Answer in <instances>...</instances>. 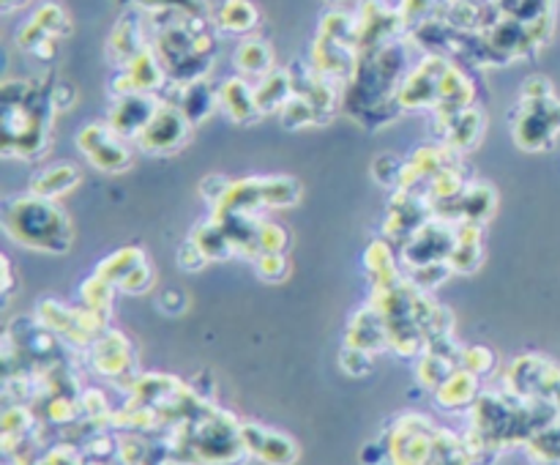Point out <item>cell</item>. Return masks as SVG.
I'll use <instances>...</instances> for the list:
<instances>
[{
    "mask_svg": "<svg viewBox=\"0 0 560 465\" xmlns=\"http://www.w3.org/2000/svg\"><path fill=\"white\" fill-rule=\"evenodd\" d=\"M410 66L413 63H410L408 44L402 38L359 53V63H355L353 77L345 82L342 93L348 113H353V118L361 124L372 126L377 120L397 118V113H402L397 93Z\"/></svg>",
    "mask_w": 560,
    "mask_h": 465,
    "instance_id": "obj_1",
    "label": "cell"
},
{
    "mask_svg": "<svg viewBox=\"0 0 560 465\" xmlns=\"http://www.w3.org/2000/svg\"><path fill=\"white\" fill-rule=\"evenodd\" d=\"M244 421L206 403L195 416L170 427L167 457L180 465H238L249 457L244 443Z\"/></svg>",
    "mask_w": 560,
    "mask_h": 465,
    "instance_id": "obj_2",
    "label": "cell"
},
{
    "mask_svg": "<svg viewBox=\"0 0 560 465\" xmlns=\"http://www.w3.org/2000/svg\"><path fill=\"white\" fill-rule=\"evenodd\" d=\"M153 20V16H151ZM200 16H167L153 20V44L173 85L208 77L217 55V36Z\"/></svg>",
    "mask_w": 560,
    "mask_h": 465,
    "instance_id": "obj_3",
    "label": "cell"
},
{
    "mask_svg": "<svg viewBox=\"0 0 560 465\" xmlns=\"http://www.w3.org/2000/svg\"><path fill=\"white\" fill-rule=\"evenodd\" d=\"M3 230L11 241L27 249L63 255L71 249L74 228L58 200L42 195H16L3 206Z\"/></svg>",
    "mask_w": 560,
    "mask_h": 465,
    "instance_id": "obj_4",
    "label": "cell"
},
{
    "mask_svg": "<svg viewBox=\"0 0 560 465\" xmlns=\"http://www.w3.org/2000/svg\"><path fill=\"white\" fill-rule=\"evenodd\" d=\"M512 135L523 151H550L560 137V98H520L512 115Z\"/></svg>",
    "mask_w": 560,
    "mask_h": 465,
    "instance_id": "obj_5",
    "label": "cell"
},
{
    "mask_svg": "<svg viewBox=\"0 0 560 465\" xmlns=\"http://www.w3.org/2000/svg\"><path fill=\"white\" fill-rule=\"evenodd\" d=\"M438 427L424 414H405L392 425L386 443L388 465H432Z\"/></svg>",
    "mask_w": 560,
    "mask_h": 465,
    "instance_id": "obj_6",
    "label": "cell"
},
{
    "mask_svg": "<svg viewBox=\"0 0 560 465\" xmlns=\"http://www.w3.org/2000/svg\"><path fill=\"white\" fill-rule=\"evenodd\" d=\"M452 58L441 53H424L399 85L397 102L402 109H435L441 102V82Z\"/></svg>",
    "mask_w": 560,
    "mask_h": 465,
    "instance_id": "obj_7",
    "label": "cell"
},
{
    "mask_svg": "<svg viewBox=\"0 0 560 465\" xmlns=\"http://www.w3.org/2000/svg\"><path fill=\"white\" fill-rule=\"evenodd\" d=\"M191 120L180 113L178 104L162 98L159 109L153 113V118L148 120L145 129L140 131V137L135 140V146L142 153H151V156H170V153L180 151L186 146L191 135Z\"/></svg>",
    "mask_w": 560,
    "mask_h": 465,
    "instance_id": "obj_8",
    "label": "cell"
},
{
    "mask_svg": "<svg viewBox=\"0 0 560 465\" xmlns=\"http://www.w3.org/2000/svg\"><path fill=\"white\" fill-rule=\"evenodd\" d=\"M77 151L102 173H126L131 167L129 140L115 135L109 124H88L77 131Z\"/></svg>",
    "mask_w": 560,
    "mask_h": 465,
    "instance_id": "obj_9",
    "label": "cell"
},
{
    "mask_svg": "<svg viewBox=\"0 0 560 465\" xmlns=\"http://www.w3.org/2000/svg\"><path fill=\"white\" fill-rule=\"evenodd\" d=\"M503 388L520 399L545 397L560 388V367L539 353H525L509 364Z\"/></svg>",
    "mask_w": 560,
    "mask_h": 465,
    "instance_id": "obj_10",
    "label": "cell"
},
{
    "mask_svg": "<svg viewBox=\"0 0 560 465\" xmlns=\"http://www.w3.org/2000/svg\"><path fill=\"white\" fill-rule=\"evenodd\" d=\"M454 239H457V222L432 217L402 244V266L416 268L424 266V263L448 260L454 249Z\"/></svg>",
    "mask_w": 560,
    "mask_h": 465,
    "instance_id": "obj_11",
    "label": "cell"
},
{
    "mask_svg": "<svg viewBox=\"0 0 560 465\" xmlns=\"http://www.w3.org/2000/svg\"><path fill=\"white\" fill-rule=\"evenodd\" d=\"M167 85V69L159 60L156 49L148 47L140 55H135L129 63L120 66V71L109 82V93H113V98L129 96V93H156V96H162V91Z\"/></svg>",
    "mask_w": 560,
    "mask_h": 465,
    "instance_id": "obj_12",
    "label": "cell"
},
{
    "mask_svg": "<svg viewBox=\"0 0 560 465\" xmlns=\"http://www.w3.org/2000/svg\"><path fill=\"white\" fill-rule=\"evenodd\" d=\"M91 367L98 375L109 381H129L135 383V348L126 339L124 332L107 328L96 342L91 345Z\"/></svg>",
    "mask_w": 560,
    "mask_h": 465,
    "instance_id": "obj_13",
    "label": "cell"
},
{
    "mask_svg": "<svg viewBox=\"0 0 560 465\" xmlns=\"http://www.w3.org/2000/svg\"><path fill=\"white\" fill-rule=\"evenodd\" d=\"M148 25H153L151 14L140 9H129L115 27L109 31L107 38V58L113 60L115 66L129 63L135 55H140L142 49H148L153 44V33L148 31Z\"/></svg>",
    "mask_w": 560,
    "mask_h": 465,
    "instance_id": "obj_14",
    "label": "cell"
},
{
    "mask_svg": "<svg viewBox=\"0 0 560 465\" xmlns=\"http://www.w3.org/2000/svg\"><path fill=\"white\" fill-rule=\"evenodd\" d=\"M485 126L487 118L479 107L435 109V135L454 153H465L479 146L481 135H485Z\"/></svg>",
    "mask_w": 560,
    "mask_h": 465,
    "instance_id": "obj_15",
    "label": "cell"
},
{
    "mask_svg": "<svg viewBox=\"0 0 560 465\" xmlns=\"http://www.w3.org/2000/svg\"><path fill=\"white\" fill-rule=\"evenodd\" d=\"M162 104V96L156 93H129V96H115L109 104L107 124L115 135H120L124 140L135 142L140 137V131L145 129L148 120L153 118V113Z\"/></svg>",
    "mask_w": 560,
    "mask_h": 465,
    "instance_id": "obj_16",
    "label": "cell"
},
{
    "mask_svg": "<svg viewBox=\"0 0 560 465\" xmlns=\"http://www.w3.org/2000/svg\"><path fill=\"white\" fill-rule=\"evenodd\" d=\"M290 74H293V91L299 93V96H304L306 102L317 109L320 124H326L334 115V109H337L339 96H342V93L337 91V82L323 77L310 60H295V63L290 66Z\"/></svg>",
    "mask_w": 560,
    "mask_h": 465,
    "instance_id": "obj_17",
    "label": "cell"
},
{
    "mask_svg": "<svg viewBox=\"0 0 560 465\" xmlns=\"http://www.w3.org/2000/svg\"><path fill=\"white\" fill-rule=\"evenodd\" d=\"M241 430H244V443L249 457L262 460L266 465H293L299 460V443L290 435H284V432H277L262 425H252V421H244Z\"/></svg>",
    "mask_w": 560,
    "mask_h": 465,
    "instance_id": "obj_18",
    "label": "cell"
},
{
    "mask_svg": "<svg viewBox=\"0 0 560 465\" xmlns=\"http://www.w3.org/2000/svg\"><path fill=\"white\" fill-rule=\"evenodd\" d=\"M459 361H463V348L454 342V337H441L427 342L424 353L419 356V364H416V377L424 388L435 392L454 370H459Z\"/></svg>",
    "mask_w": 560,
    "mask_h": 465,
    "instance_id": "obj_19",
    "label": "cell"
},
{
    "mask_svg": "<svg viewBox=\"0 0 560 465\" xmlns=\"http://www.w3.org/2000/svg\"><path fill=\"white\" fill-rule=\"evenodd\" d=\"M71 33V20L58 3H42L31 16L25 20V25L16 31V47L22 53H31L38 42L44 38H63Z\"/></svg>",
    "mask_w": 560,
    "mask_h": 465,
    "instance_id": "obj_20",
    "label": "cell"
},
{
    "mask_svg": "<svg viewBox=\"0 0 560 465\" xmlns=\"http://www.w3.org/2000/svg\"><path fill=\"white\" fill-rule=\"evenodd\" d=\"M219 109H222L230 120L244 126L262 118L255 98V85H249V80L241 74H233L228 77V80L219 82Z\"/></svg>",
    "mask_w": 560,
    "mask_h": 465,
    "instance_id": "obj_21",
    "label": "cell"
},
{
    "mask_svg": "<svg viewBox=\"0 0 560 465\" xmlns=\"http://www.w3.org/2000/svg\"><path fill=\"white\" fill-rule=\"evenodd\" d=\"M345 345L366 350V353H381V350L388 348V326L375 306H361V310L350 317Z\"/></svg>",
    "mask_w": 560,
    "mask_h": 465,
    "instance_id": "obj_22",
    "label": "cell"
},
{
    "mask_svg": "<svg viewBox=\"0 0 560 465\" xmlns=\"http://www.w3.org/2000/svg\"><path fill=\"white\" fill-rule=\"evenodd\" d=\"M432 394H435L438 408L446 410V414H457V410L474 408L481 394V377L459 367Z\"/></svg>",
    "mask_w": 560,
    "mask_h": 465,
    "instance_id": "obj_23",
    "label": "cell"
},
{
    "mask_svg": "<svg viewBox=\"0 0 560 465\" xmlns=\"http://www.w3.org/2000/svg\"><path fill=\"white\" fill-rule=\"evenodd\" d=\"M170 85H173V82H170ZM173 88L178 91V96L167 98V102L178 104L180 113L191 120V126L202 124V120L219 107V88H213L211 82H208V77H200V80H191Z\"/></svg>",
    "mask_w": 560,
    "mask_h": 465,
    "instance_id": "obj_24",
    "label": "cell"
},
{
    "mask_svg": "<svg viewBox=\"0 0 560 465\" xmlns=\"http://www.w3.org/2000/svg\"><path fill=\"white\" fill-rule=\"evenodd\" d=\"M485 260V224L457 222V239L448 255V266L457 274H474Z\"/></svg>",
    "mask_w": 560,
    "mask_h": 465,
    "instance_id": "obj_25",
    "label": "cell"
},
{
    "mask_svg": "<svg viewBox=\"0 0 560 465\" xmlns=\"http://www.w3.org/2000/svg\"><path fill=\"white\" fill-rule=\"evenodd\" d=\"M233 66L241 77H246V80H262V77L271 74V71L277 69V66H273V47L266 38L246 36L244 42L235 47Z\"/></svg>",
    "mask_w": 560,
    "mask_h": 465,
    "instance_id": "obj_26",
    "label": "cell"
},
{
    "mask_svg": "<svg viewBox=\"0 0 560 465\" xmlns=\"http://www.w3.org/2000/svg\"><path fill=\"white\" fill-rule=\"evenodd\" d=\"M213 27L230 36H249L260 22V11L252 0H222L211 14Z\"/></svg>",
    "mask_w": 560,
    "mask_h": 465,
    "instance_id": "obj_27",
    "label": "cell"
},
{
    "mask_svg": "<svg viewBox=\"0 0 560 465\" xmlns=\"http://www.w3.org/2000/svg\"><path fill=\"white\" fill-rule=\"evenodd\" d=\"M364 268L370 274L372 290L392 288L405 279L399 274V260L392 249V241H372L364 252Z\"/></svg>",
    "mask_w": 560,
    "mask_h": 465,
    "instance_id": "obj_28",
    "label": "cell"
},
{
    "mask_svg": "<svg viewBox=\"0 0 560 465\" xmlns=\"http://www.w3.org/2000/svg\"><path fill=\"white\" fill-rule=\"evenodd\" d=\"M498 208V191L495 186L485 184V181H476L468 184V189L459 197L457 208V222H474V224H487L492 219Z\"/></svg>",
    "mask_w": 560,
    "mask_h": 465,
    "instance_id": "obj_29",
    "label": "cell"
},
{
    "mask_svg": "<svg viewBox=\"0 0 560 465\" xmlns=\"http://www.w3.org/2000/svg\"><path fill=\"white\" fill-rule=\"evenodd\" d=\"M293 74H290V69H273L271 74L257 80L255 85L257 107H260L262 115H279V109L288 104V98L293 96Z\"/></svg>",
    "mask_w": 560,
    "mask_h": 465,
    "instance_id": "obj_30",
    "label": "cell"
},
{
    "mask_svg": "<svg viewBox=\"0 0 560 465\" xmlns=\"http://www.w3.org/2000/svg\"><path fill=\"white\" fill-rule=\"evenodd\" d=\"M77 184H80V170H77L74 164H52V167L33 175L31 191L33 195L49 197V200H60V197L69 195Z\"/></svg>",
    "mask_w": 560,
    "mask_h": 465,
    "instance_id": "obj_31",
    "label": "cell"
},
{
    "mask_svg": "<svg viewBox=\"0 0 560 465\" xmlns=\"http://www.w3.org/2000/svg\"><path fill=\"white\" fill-rule=\"evenodd\" d=\"M124 3H129V9L145 11L153 20H167V16H200V20H211L213 14L206 0H124Z\"/></svg>",
    "mask_w": 560,
    "mask_h": 465,
    "instance_id": "obj_32",
    "label": "cell"
},
{
    "mask_svg": "<svg viewBox=\"0 0 560 465\" xmlns=\"http://www.w3.org/2000/svg\"><path fill=\"white\" fill-rule=\"evenodd\" d=\"M189 241H195L197 246H200L202 255L208 257V260H228V257L235 255V246L233 241H230L228 230H224L222 222H217V219H208V222L197 224L195 230H191Z\"/></svg>",
    "mask_w": 560,
    "mask_h": 465,
    "instance_id": "obj_33",
    "label": "cell"
},
{
    "mask_svg": "<svg viewBox=\"0 0 560 465\" xmlns=\"http://www.w3.org/2000/svg\"><path fill=\"white\" fill-rule=\"evenodd\" d=\"M145 252L140 249V246H124V249H115L113 255H107L104 260H98L96 266V274L98 277L109 279V282L118 288L120 282H124L126 277H129L131 271H135L140 263H145Z\"/></svg>",
    "mask_w": 560,
    "mask_h": 465,
    "instance_id": "obj_34",
    "label": "cell"
},
{
    "mask_svg": "<svg viewBox=\"0 0 560 465\" xmlns=\"http://www.w3.org/2000/svg\"><path fill=\"white\" fill-rule=\"evenodd\" d=\"M432 465H474V454H470L465 438H459L457 432L438 427Z\"/></svg>",
    "mask_w": 560,
    "mask_h": 465,
    "instance_id": "obj_35",
    "label": "cell"
},
{
    "mask_svg": "<svg viewBox=\"0 0 560 465\" xmlns=\"http://www.w3.org/2000/svg\"><path fill=\"white\" fill-rule=\"evenodd\" d=\"M266 208H290L301 200V184L293 175H268L262 178Z\"/></svg>",
    "mask_w": 560,
    "mask_h": 465,
    "instance_id": "obj_36",
    "label": "cell"
},
{
    "mask_svg": "<svg viewBox=\"0 0 560 465\" xmlns=\"http://www.w3.org/2000/svg\"><path fill=\"white\" fill-rule=\"evenodd\" d=\"M279 120H282L284 129H304V126L320 124V115H317V109L304 96L293 93L288 98V104L279 109Z\"/></svg>",
    "mask_w": 560,
    "mask_h": 465,
    "instance_id": "obj_37",
    "label": "cell"
},
{
    "mask_svg": "<svg viewBox=\"0 0 560 465\" xmlns=\"http://www.w3.org/2000/svg\"><path fill=\"white\" fill-rule=\"evenodd\" d=\"M115 290L118 288H115L109 279L93 274L91 279H85V282L80 284L82 306H91V310H98V312H109V306H113V299H115Z\"/></svg>",
    "mask_w": 560,
    "mask_h": 465,
    "instance_id": "obj_38",
    "label": "cell"
},
{
    "mask_svg": "<svg viewBox=\"0 0 560 465\" xmlns=\"http://www.w3.org/2000/svg\"><path fill=\"white\" fill-rule=\"evenodd\" d=\"M255 241L260 252H282L284 255L290 244V233L282 228V224L273 222V219H257Z\"/></svg>",
    "mask_w": 560,
    "mask_h": 465,
    "instance_id": "obj_39",
    "label": "cell"
},
{
    "mask_svg": "<svg viewBox=\"0 0 560 465\" xmlns=\"http://www.w3.org/2000/svg\"><path fill=\"white\" fill-rule=\"evenodd\" d=\"M252 263H255V271L262 282L279 284L290 277V263L282 252H260Z\"/></svg>",
    "mask_w": 560,
    "mask_h": 465,
    "instance_id": "obj_40",
    "label": "cell"
},
{
    "mask_svg": "<svg viewBox=\"0 0 560 465\" xmlns=\"http://www.w3.org/2000/svg\"><path fill=\"white\" fill-rule=\"evenodd\" d=\"M410 271V282L416 284V288H421L424 293H430V290H435L438 284L446 282L448 277L454 274V268L448 266V260H441V263H424V266H416V268H408Z\"/></svg>",
    "mask_w": 560,
    "mask_h": 465,
    "instance_id": "obj_41",
    "label": "cell"
},
{
    "mask_svg": "<svg viewBox=\"0 0 560 465\" xmlns=\"http://www.w3.org/2000/svg\"><path fill=\"white\" fill-rule=\"evenodd\" d=\"M459 364L468 372H474V375L487 377L495 372L498 356L492 353L487 345H468V348H463V361H459Z\"/></svg>",
    "mask_w": 560,
    "mask_h": 465,
    "instance_id": "obj_42",
    "label": "cell"
},
{
    "mask_svg": "<svg viewBox=\"0 0 560 465\" xmlns=\"http://www.w3.org/2000/svg\"><path fill=\"white\" fill-rule=\"evenodd\" d=\"M372 356L375 353H366V350H359V348H350V345H345L342 353H339V367H342L345 375L350 377H364L372 372Z\"/></svg>",
    "mask_w": 560,
    "mask_h": 465,
    "instance_id": "obj_43",
    "label": "cell"
},
{
    "mask_svg": "<svg viewBox=\"0 0 560 465\" xmlns=\"http://www.w3.org/2000/svg\"><path fill=\"white\" fill-rule=\"evenodd\" d=\"M153 279H156V274H153L151 263L145 260V263H140V266H137L135 271H131L129 277L118 284V290H124V293H129V295H140V293H145V290H151Z\"/></svg>",
    "mask_w": 560,
    "mask_h": 465,
    "instance_id": "obj_44",
    "label": "cell"
},
{
    "mask_svg": "<svg viewBox=\"0 0 560 465\" xmlns=\"http://www.w3.org/2000/svg\"><path fill=\"white\" fill-rule=\"evenodd\" d=\"M175 260H178V266L184 268V271H200V268H206L208 263H211L206 255H202L200 246H197L195 241H186V244L178 249V255H175Z\"/></svg>",
    "mask_w": 560,
    "mask_h": 465,
    "instance_id": "obj_45",
    "label": "cell"
},
{
    "mask_svg": "<svg viewBox=\"0 0 560 465\" xmlns=\"http://www.w3.org/2000/svg\"><path fill=\"white\" fill-rule=\"evenodd\" d=\"M552 93H556V88H552V82L545 74L528 77L523 82V88H520V98H547Z\"/></svg>",
    "mask_w": 560,
    "mask_h": 465,
    "instance_id": "obj_46",
    "label": "cell"
},
{
    "mask_svg": "<svg viewBox=\"0 0 560 465\" xmlns=\"http://www.w3.org/2000/svg\"><path fill=\"white\" fill-rule=\"evenodd\" d=\"M228 186H230L228 178H217V175H208V178L200 184L202 200H206L208 206L213 208V206H217V202L224 197V191H228Z\"/></svg>",
    "mask_w": 560,
    "mask_h": 465,
    "instance_id": "obj_47",
    "label": "cell"
},
{
    "mask_svg": "<svg viewBox=\"0 0 560 465\" xmlns=\"http://www.w3.org/2000/svg\"><path fill=\"white\" fill-rule=\"evenodd\" d=\"M77 93H74V85H69V82H58V85L49 88V104H52L55 113H60V109H69L71 104H74Z\"/></svg>",
    "mask_w": 560,
    "mask_h": 465,
    "instance_id": "obj_48",
    "label": "cell"
},
{
    "mask_svg": "<svg viewBox=\"0 0 560 465\" xmlns=\"http://www.w3.org/2000/svg\"><path fill=\"white\" fill-rule=\"evenodd\" d=\"M159 306H162V312H167V315H180V312L186 310V295L178 293V290H167V293L159 299Z\"/></svg>",
    "mask_w": 560,
    "mask_h": 465,
    "instance_id": "obj_49",
    "label": "cell"
},
{
    "mask_svg": "<svg viewBox=\"0 0 560 465\" xmlns=\"http://www.w3.org/2000/svg\"><path fill=\"white\" fill-rule=\"evenodd\" d=\"M11 282H14V274H11V263H9V257H3V290H5V295L11 293Z\"/></svg>",
    "mask_w": 560,
    "mask_h": 465,
    "instance_id": "obj_50",
    "label": "cell"
},
{
    "mask_svg": "<svg viewBox=\"0 0 560 465\" xmlns=\"http://www.w3.org/2000/svg\"><path fill=\"white\" fill-rule=\"evenodd\" d=\"M27 0H0V5H3V11H14L20 9V5H25Z\"/></svg>",
    "mask_w": 560,
    "mask_h": 465,
    "instance_id": "obj_51",
    "label": "cell"
},
{
    "mask_svg": "<svg viewBox=\"0 0 560 465\" xmlns=\"http://www.w3.org/2000/svg\"><path fill=\"white\" fill-rule=\"evenodd\" d=\"M474 3H492V0H474Z\"/></svg>",
    "mask_w": 560,
    "mask_h": 465,
    "instance_id": "obj_52",
    "label": "cell"
},
{
    "mask_svg": "<svg viewBox=\"0 0 560 465\" xmlns=\"http://www.w3.org/2000/svg\"><path fill=\"white\" fill-rule=\"evenodd\" d=\"M326 3H339V0H326Z\"/></svg>",
    "mask_w": 560,
    "mask_h": 465,
    "instance_id": "obj_53",
    "label": "cell"
}]
</instances>
